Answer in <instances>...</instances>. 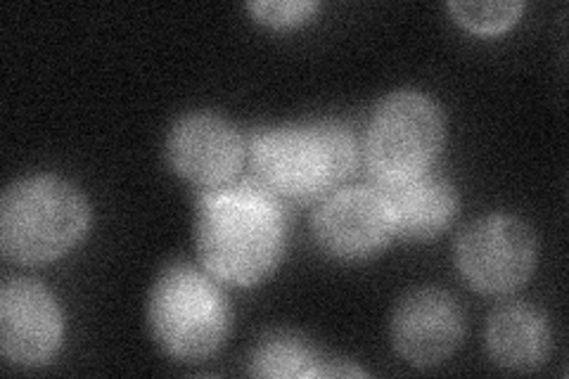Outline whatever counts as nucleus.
Listing matches in <instances>:
<instances>
[{"instance_id": "5", "label": "nucleus", "mask_w": 569, "mask_h": 379, "mask_svg": "<svg viewBox=\"0 0 569 379\" xmlns=\"http://www.w3.org/2000/svg\"><path fill=\"white\" fill-rule=\"evenodd\" d=\"M443 146L439 104L418 90L387 96L370 119L366 161L382 188L425 176Z\"/></svg>"}, {"instance_id": "9", "label": "nucleus", "mask_w": 569, "mask_h": 379, "mask_svg": "<svg viewBox=\"0 0 569 379\" xmlns=\"http://www.w3.org/2000/svg\"><path fill=\"white\" fill-rule=\"evenodd\" d=\"M173 171L207 190L223 188L238 176L244 142L233 123L217 114H188L173 123L167 140Z\"/></svg>"}, {"instance_id": "13", "label": "nucleus", "mask_w": 569, "mask_h": 379, "mask_svg": "<svg viewBox=\"0 0 569 379\" xmlns=\"http://www.w3.org/2000/svg\"><path fill=\"white\" fill-rule=\"evenodd\" d=\"M330 360H320V356L292 337H269L263 339L252 358V375L257 377H323V370Z\"/></svg>"}, {"instance_id": "3", "label": "nucleus", "mask_w": 569, "mask_h": 379, "mask_svg": "<svg viewBox=\"0 0 569 379\" xmlns=\"http://www.w3.org/2000/svg\"><path fill=\"white\" fill-rule=\"evenodd\" d=\"M252 161L276 197L311 200L335 188L356 167V142L335 121L278 126L252 138Z\"/></svg>"}, {"instance_id": "8", "label": "nucleus", "mask_w": 569, "mask_h": 379, "mask_svg": "<svg viewBox=\"0 0 569 379\" xmlns=\"http://www.w3.org/2000/svg\"><path fill=\"white\" fill-rule=\"evenodd\" d=\"M62 341V311L36 280L12 278L0 290V347L14 366L36 368L56 356Z\"/></svg>"}, {"instance_id": "11", "label": "nucleus", "mask_w": 569, "mask_h": 379, "mask_svg": "<svg viewBox=\"0 0 569 379\" xmlns=\"http://www.w3.org/2000/svg\"><path fill=\"white\" fill-rule=\"evenodd\" d=\"M395 232L411 240H430L449 228L456 216V192L435 176H418L385 188Z\"/></svg>"}, {"instance_id": "2", "label": "nucleus", "mask_w": 569, "mask_h": 379, "mask_svg": "<svg viewBox=\"0 0 569 379\" xmlns=\"http://www.w3.org/2000/svg\"><path fill=\"white\" fill-rule=\"evenodd\" d=\"M88 221L91 211L77 186L58 176L17 180L0 202V249L24 266L56 261L83 240Z\"/></svg>"}, {"instance_id": "1", "label": "nucleus", "mask_w": 569, "mask_h": 379, "mask_svg": "<svg viewBox=\"0 0 569 379\" xmlns=\"http://www.w3.org/2000/svg\"><path fill=\"white\" fill-rule=\"evenodd\" d=\"M284 240L278 197L261 180L207 190L198 209V255L209 273L249 287L276 268Z\"/></svg>"}, {"instance_id": "14", "label": "nucleus", "mask_w": 569, "mask_h": 379, "mask_svg": "<svg viewBox=\"0 0 569 379\" xmlns=\"http://www.w3.org/2000/svg\"><path fill=\"white\" fill-rule=\"evenodd\" d=\"M520 0H493V3H449L456 20L475 33H498L518 22Z\"/></svg>"}, {"instance_id": "12", "label": "nucleus", "mask_w": 569, "mask_h": 379, "mask_svg": "<svg viewBox=\"0 0 569 379\" xmlns=\"http://www.w3.org/2000/svg\"><path fill=\"white\" fill-rule=\"evenodd\" d=\"M487 349L493 363L508 370H533L548 358L550 330L546 318L525 303H506L489 316Z\"/></svg>"}, {"instance_id": "10", "label": "nucleus", "mask_w": 569, "mask_h": 379, "mask_svg": "<svg viewBox=\"0 0 569 379\" xmlns=\"http://www.w3.org/2000/svg\"><path fill=\"white\" fill-rule=\"evenodd\" d=\"M466 335L460 303L441 290H416L403 297L391 318V341L411 366L430 368L447 360Z\"/></svg>"}, {"instance_id": "7", "label": "nucleus", "mask_w": 569, "mask_h": 379, "mask_svg": "<svg viewBox=\"0 0 569 379\" xmlns=\"http://www.w3.org/2000/svg\"><path fill=\"white\" fill-rule=\"evenodd\" d=\"M313 238L330 257L359 261L378 255L395 235L385 192L347 188L330 195L313 213Z\"/></svg>"}, {"instance_id": "15", "label": "nucleus", "mask_w": 569, "mask_h": 379, "mask_svg": "<svg viewBox=\"0 0 569 379\" xmlns=\"http://www.w3.org/2000/svg\"><path fill=\"white\" fill-rule=\"evenodd\" d=\"M316 10L311 0H266V3H249V12L257 14V20L271 27H292L309 20Z\"/></svg>"}, {"instance_id": "4", "label": "nucleus", "mask_w": 569, "mask_h": 379, "mask_svg": "<svg viewBox=\"0 0 569 379\" xmlns=\"http://www.w3.org/2000/svg\"><path fill=\"white\" fill-rule=\"evenodd\" d=\"M148 318L169 356L202 360L223 345L230 316L221 290L209 278L190 266H171L152 287Z\"/></svg>"}, {"instance_id": "6", "label": "nucleus", "mask_w": 569, "mask_h": 379, "mask_svg": "<svg viewBox=\"0 0 569 379\" xmlns=\"http://www.w3.org/2000/svg\"><path fill=\"white\" fill-rule=\"evenodd\" d=\"M456 263L460 276L477 292L506 295L520 290L537 266V238L515 216L491 213L460 232Z\"/></svg>"}]
</instances>
